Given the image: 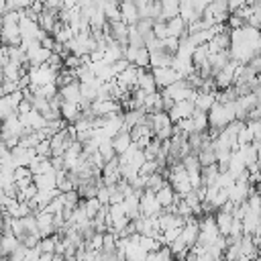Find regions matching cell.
<instances>
[{
    "label": "cell",
    "mask_w": 261,
    "mask_h": 261,
    "mask_svg": "<svg viewBox=\"0 0 261 261\" xmlns=\"http://www.w3.org/2000/svg\"><path fill=\"white\" fill-rule=\"evenodd\" d=\"M206 118H208V128L222 130L228 122L234 120V102H226V104H218L216 102L206 112Z\"/></svg>",
    "instance_id": "6da1fadb"
},
{
    "label": "cell",
    "mask_w": 261,
    "mask_h": 261,
    "mask_svg": "<svg viewBox=\"0 0 261 261\" xmlns=\"http://www.w3.org/2000/svg\"><path fill=\"white\" fill-rule=\"evenodd\" d=\"M161 96H163V98H169L173 104H175V102H184V100L194 102L196 92L188 86L186 80H177L175 84H171V86H167L165 90H161Z\"/></svg>",
    "instance_id": "7a4b0ae2"
},
{
    "label": "cell",
    "mask_w": 261,
    "mask_h": 261,
    "mask_svg": "<svg viewBox=\"0 0 261 261\" xmlns=\"http://www.w3.org/2000/svg\"><path fill=\"white\" fill-rule=\"evenodd\" d=\"M29 75V86H47V84H55L57 82V73L53 69H49L47 65H39V67H29L27 69Z\"/></svg>",
    "instance_id": "3957f363"
},
{
    "label": "cell",
    "mask_w": 261,
    "mask_h": 261,
    "mask_svg": "<svg viewBox=\"0 0 261 261\" xmlns=\"http://www.w3.org/2000/svg\"><path fill=\"white\" fill-rule=\"evenodd\" d=\"M139 212H141V216H155V218L163 212V208L155 200V192L143 190V194L139 196Z\"/></svg>",
    "instance_id": "277c9868"
},
{
    "label": "cell",
    "mask_w": 261,
    "mask_h": 261,
    "mask_svg": "<svg viewBox=\"0 0 261 261\" xmlns=\"http://www.w3.org/2000/svg\"><path fill=\"white\" fill-rule=\"evenodd\" d=\"M149 71H151V75H153V82H155L157 92L165 90L167 86H171V84H175V82L179 80V75H177L171 67H157V69H149Z\"/></svg>",
    "instance_id": "5b68a950"
},
{
    "label": "cell",
    "mask_w": 261,
    "mask_h": 261,
    "mask_svg": "<svg viewBox=\"0 0 261 261\" xmlns=\"http://www.w3.org/2000/svg\"><path fill=\"white\" fill-rule=\"evenodd\" d=\"M137 77H139V67L128 65L122 73H118V75L114 77V84H116L118 88H122L124 92H130V90H135V86H137Z\"/></svg>",
    "instance_id": "8992f818"
},
{
    "label": "cell",
    "mask_w": 261,
    "mask_h": 261,
    "mask_svg": "<svg viewBox=\"0 0 261 261\" xmlns=\"http://www.w3.org/2000/svg\"><path fill=\"white\" fill-rule=\"evenodd\" d=\"M90 110H92V114L98 116V118H104V116L114 114V112H122V110H120V104L114 102V100H94V102L90 104Z\"/></svg>",
    "instance_id": "52a82bcc"
},
{
    "label": "cell",
    "mask_w": 261,
    "mask_h": 261,
    "mask_svg": "<svg viewBox=\"0 0 261 261\" xmlns=\"http://www.w3.org/2000/svg\"><path fill=\"white\" fill-rule=\"evenodd\" d=\"M194 110H196V108H194V102L184 100V102H175V104L171 106V110L167 112V116H169L171 124H175V122H179V120H184V118H190Z\"/></svg>",
    "instance_id": "ba28073f"
},
{
    "label": "cell",
    "mask_w": 261,
    "mask_h": 261,
    "mask_svg": "<svg viewBox=\"0 0 261 261\" xmlns=\"http://www.w3.org/2000/svg\"><path fill=\"white\" fill-rule=\"evenodd\" d=\"M0 45L2 47H18L20 45L18 24H2L0 27Z\"/></svg>",
    "instance_id": "9c48e42d"
},
{
    "label": "cell",
    "mask_w": 261,
    "mask_h": 261,
    "mask_svg": "<svg viewBox=\"0 0 261 261\" xmlns=\"http://www.w3.org/2000/svg\"><path fill=\"white\" fill-rule=\"evenodd\" d=\"M18 122L22 124L24 130H41L43 126H47V120L35 110H31L27 114H18Z\"/></svg>",
    "instance_id": "30bf717a"
},
{
    "label": "cell",
    "mask_w": 261,
    "mask_h": 261,
    "mask_svg": "<svg viewBox=\"0 0 261 261\" xmlns=\"http://www.w3.org/2000/svg\"><path fill=\"white\" fill-rule=\"evenodd\" d=\"M118 10H120V22H124L126 27H135L137 24L139 14H137V6H135L133 0L118 2Z\"/></svg>",
    "instance_id": "8fae6325"
},
{
    "label": "cell",
    "mask_w": 261,
    "mask_h": 261,
    "mask_svg": "<svg viewBox=\"0 0 261 261\" xmlns=\"http://www.w3.org/2000/svg\"><path fill=\"white\" fill-rule=\"evenodd\" d=\"M10 157H12V161H14L16 167H29L31 161L37 155H35V149H24V147H18L16 145L14 149H10Z\"/></svg>",
    "instance_id": "7c38bea8"
},
{
    "label": "cell",
    "mask_w": 261,
    "mask_h": 261,
    "mask_svg": "<svg viewBox=\"0 0 261 261\" xmlns=\"http://www.w3.org/2000/svg\"><path fill=\"white\" fill-rule=\"evenodd\" d=\"M179 14V2L177 0H161L159 2V18L157 22H167Z\"/></svg>",
    "instance_id": "4fadbf2b"
},
{
    "label": "cell",
    "mask_w": 261,
    "mask_h": 261,
    "mask_svg": "<svg viewBox=\"0 0 261 261\" xmlns=\"http://www.w3.org/2000/svg\"><path fill=\"white\" fill-rule=\"evenodd\" d=\"M57 22H59V20H57V12H53V10H45V8H43V12L37 16L39 29H41L43 33H47V35L53 33V29H55Z\"/></svg>",
    "instance_id": "5bb4252c"
},
{
    "label": "cell",
    "mask_w": 261,
    "mask_h": 261,
    "mask_svg": "<svg viewBox=\"0 0 261 261\" xmlns=\"http://www.w3.org/2000/svg\"><path fill=\"white\" fill-rule=\"evenodd\" d=\"M57 94L61 96L63 102H71V104H80L82 102V96H80V84L77 82H71L67 86H61L57 90Z\"/></svg>",
    "instance_id": "9a60e30c"
},
{
    "label": "cell",
    "mask_w": 261,
    "mask_h": 261,
    "mask_svg": "<svg viewBox=\"0 0 261 261\" xmlns=\"http://www.w3.org/2000/svg\"><path fill=\"white\" fill-rule=\"evenodd\" d=\"M216 104V92H196L194 108L200 112H208Z\"/></svg>",
    "instance_id": "2e32d148"
},
{
    "label": "cell",
    "mask_w": 261,
    "mask_h": 261,
    "mask_svg": "<svg viewBox=\"0 0 261 261\" xmlns=\"http://www.w3.org/2000/svg\"><path fill=\"white\" fill-rule=\"evenodd\" d=\"M59 116H61V120H63L65 124H73V122L82 116V110H80L77 104L61 102V106H59Z\"/></svg>",
    "instance_id": "e0dca14e"
},
{
    "label": "cell",
    "mask_w": 261,
    "mask_h": 261,
    "mask_svg": "<svg viewBox=\"0 0 261 261\" xmlns=\"http://www.w3.org/2000/svg\"><path fill=\"white\" fill-rule=\"evenodd\" d=\"M98 4H100V10L104 12V18H106V22H108V24H112V22H118V20H120L118 2H114V0H108V2L100 0Z\"/></svg>",
    "instance_id": "ac0fdd59"
},
{
    "label": "cell",
    "mask_w": 261,
    "mask_h": 261,
    "mask_svg": "<svg viewBox=\"0 0 261 261\" xmlns=\"http://www.w3.org/2000/svg\"><path fill=\"white\" fill-rule=\"evenodd\" d=\"M135 88L141 90V92H145V94L157 92L155 82H153V75H151L149 69H139V77H137V86H135Z\"/></svg>",
    "instance_id": "d6986e66"
},
{
    "label": "cell",
    "mask_w": 261,
    "mask_h": 261,
    "mask_svg": "<svg viewBox=\"0 0 261 261\" xmlns=\"http://www.w3.org/2000/svg\"><path fill=\"white\" fill-rule=\"evenodd\" d=\"M33 184L39 192H47V190H57V177H55V171H49L45 175H35L33 177Z\"/></svg>",
    "instance_id": "ffe728a7"
},
{
    "label": "cell",
    "mask_w": 261,
    "mask_h": 261,
    "mask_svg": "<svg viewBox=\"0 0 261 261\" xmlns=\"http://www.w3.org/2000/svg\"><path fill=\"white\" fill-rule=\"evenodd\" d=\"M18 247H20V241H18L12 232L2 234V239H0V257H8V255H12Z\"/></svg>",
    "instance_id": "44dd1931"
},
{
    "label": "cell",
    "mask_w": 261,
    "mask_h": 261,
    "mask_svg": "<svg viewBox=\"0 0 261 261\" xmlns=\"http://www.w3.org/2000/svg\"><path fill=\"white\" fill-rule=\"evenodd\" d=\"M165 27H167V35H169V37H173V39H181V37H186V35H188V24H186L179 16H175V18L167 20V22H165Z\"/></svg>",
    "instance_id": "7402d4cb"
},
{
    "label": "cell",
    "mask_w": 261,
    "mask_h": 261,
    "mask_svg": "<svg viewBox=\"0 0 261 261\" xmlns=\"http://www.w3.org/2000/svg\"><path fill=\"white\" fill-rule=\"evenodd\" d=\"M173 55L165 53V51H155L149 53V69H157V67H171Z\"/></svg>",
    "instance_id": "603a6c76"
},
{
    "label": "cell",
    "mask_w": 261,
    "mask_h": 261,
    "mask_svg": "<svg viewBox=\"0 0 261 261\" xmlns=\"http://www.w3.org/2000/svg\"><path fill=\"white\" fill-rule=\"evenodd\" d=\"M24 73H27L24 67L16 65V63H10V61L2 67V80H4V82H14V84H18V80H20Z\"/></svg>",
    "instance_id": "cb8c5ba5"
},
{
    "label": "cell",
    "mask_w": 261,
    "mask_h": 261,
    "mask_svg": "<svg viewBox=\"0 0 261 261\" xmlns=\"http://www.w3.org/2000/svg\"><path fill=\"white\" fill-rule=\"evenodd\" d=\"M130 145H133V141H130V135L126 130H122L116 137H112V149H114V155L116 157H120L122 153H126Z\"/></svg>",
    "instance_id": "d4e9b609"
},
{
    "label": "cell",
    "mask_w": 261,
    "mask_h": 261,
    "mask_svg": "<svg viewBox=\"0 0 261 261\" xmlns=\"http://www.w3.org/2000/svg\"><path fill=\"white\" fill-rule=\"evenodd\" d=\"M173 196H175V192L171 190V186L169 184H165L161 190H157L155 192V200H157V204L165 210V208H169L171 204H173Z\"/></svg>",
    "instance_id": "484cf974"
},
{
    "label": "cell",
    "mask_w": 261,
    "mask_h": 261,
    "mask_svg": "<svg viewBox=\"0 0 261 261\" xmlns=\"http://www.w3.org/2000/svg\"><path fill=\"white\" fill-rule=\"evenodd\" d=\"M196 159L200 163V167H208V165H216V159H214V149L210 143H206L198 153H196Z\"/></svg>",
    "instance_id": "4316f807"
},
{
    "label": "cell",
    "mask_w": 261,
    "mask_h": 261,
    "mask_svg": "<svg viewBox=\"0 0 261 261\" xmlns=\"http://www.w3.org/2000/svg\"><path fill=\"white\" fill-rule=\"evenodd\" d=\"M49 171H53L51 169V163H49V159H43V157H35L33 161H31V165H29V173L35 177V175H45V173H49Z\"/></svg>",
    "instance_id": "83f0119b"
},
{
    "label": "cell",
    "mask_w": 261,
    "mask_h": 261,
    "mask_svg": "<svg viewBox=\"0 0 261 261\" xmlns=\"http://www.w3.org/2000/svg\"><path fill=\"white\" fill-rule=\"evenodd\" d=\"M165 184H167V179H165V175H163L161 171L151 173V175H147V177H145V190H151V192L161 190Z\"/></svg>",
    "instance_id": "f1b7e54d"
},
{
    "label": "cell",
    "mask_w": 261,
    "mask_h": 261,
    "mask_svg": "<svg viewBox=\"0 0 261 261\" xmlns=\"http://www.w3.org/2000/svg\"><path fill=\"white\" fill-rule=\"evenodd\" d=\"M192 126H194V133H206L208 130V118H206V112H200V110H194L192 116Z\"/></svg>",
    "instance_id": "f546056e"
},
{
    "label": "cell",
    "mask_w": 261,
    "mask_h": 261,
    "mask_svg": "<svg viewBox=\"0 0 261 261\" xmlns=\"http://www.w3.org/2000/svg\"><path fill=\"white\" fill-rule=\"evenodd\" d=\"M100 202L96 200V198H88V200H82V208H84V212H86V216L92 220L94 216H96V212L100 210Z\"/></svg>",
    "instance_id": "4dcf8cb0"
},
{
    "label": "cell",
    "mask_w": 261,
    "mask_h": 261,
    "mask_svg": "<svg viewBox=\"0 0 261 261\" xmlns=\"http://www.w3.org/2000/svg\"><path fill=\"white\" fill-rule=\"evenodd\" d=\"M98 155L104 159V163H106V161H110L112 157H116V155H114V149H112V139L102 141V143L98 145Z\"/></svg>",
    "instance_id": "1f68e13d"
},
{
    "label": "cell",
    "mask_w": 261,
    "mask_h": 261,
    "mask_svg": "<svg viewBox=\"0 0 261 261\" xmlns=\"http://www.w3.org/2000/svg\"><path fill=\"white\" fill-rule=\"evenodd\" d=\"M133 65H135V67H139V69H149V51H147L145 47H139V51H137V57H135Z\"/></svg>",
    "instance_id": "d6a6232c"
},
{
    "label": "cell",
    "mask_w": 261,
    "mask_h": 261,
    "mask_svg": "<svg viewBox=\"0 0 261 261\" xmlns=\"http://www.w3.org/2000/svg\"><path fill=\"white\" fill-rule=\"evenodd\" d=\"M57 234H53V237H45V239H41L39 241V245H37V249H39V253H53L55 251V243H57Z\"/></svg>",
    "instance_id": "836d02e7"
},
{
    "label": "cell",
    "mask_w": 261,
    "mask_h": 261,
    "mask_svg": "<svg viewBox=\"0 0 261 261\" xmlns=\"http://www.w3.org/2000/svg\"><path fill=\"white\" fill-rule=\"evenodd\" d=\"M35 155L37 157H43V159H51V147H49V139H43L37 143L35 147Z\"/></svg>",
    "instance_id": "e575fe53"
},
{
    "label": "cell",
    "mask_w": 261,
    "mask_h": 261,
    "mask_svg": "<svg viewBox=\"0 0 261 261\" xmlns=\"http://www.w3.org/2000/svg\"><path fill=\"white\" fill-rule=\"evenodd\" d=\"M255 141V137H253V133L243 124V128L237 133V145H251Z\"/></svg>",
    "instance_id": "d590c367"
},
{
    "label": "cell",
    "mask_w": 261,
    "mask_h": 261,
    "mask_svg": "<svg viewBox=\"0 0 261 261\" xmlns=\"http://www.w3.org/2000/svg\"><path fill=\"white\" fill-rule=\"evenodd\" d=\"M102 206H108V188H104V186H100V188H96V196H94Z\"/></svg>",
    "instance_id": "8d00e7d4"
},
{
    "label": "cell",
    "mask_w": 261,
    "mask_h": 261,
    "mask_svg": "<svg viewBox=\"0 0 261 261\" xmlns=\"http://www.w3.org/2000/svg\"><path fill=\"white\" fill-rule=\"evenodd\" d=\"M128 65H130L128 61H124V59H118V61H114V63L110 65V69H112V73H114V77H116V75H118V73H122V71H124Z\"/></svg>",
    "instance_id": "74e56055"
},
{
    "label": "cell",
    "mask_w": 261,
    "mask_h": 261,
    "mask_svg": "<svg viewBox=\"0 0 261 261\" xmlns=\"http://www.w3.org/2000/svg\"><path fill=\"white\" fill-rule=\"evenodd\" d=\"M29 175H31V173H29V167H16L14 173H12V181H18V179L29 177Z\"/></svg>",
    "instance_id": "f35d334b"
},
{
    "label": "cell",
    "mask_w": 261,
    "mask_h": 261,
    "mask_svg": "<svg viewBox=\"0 0 261 261\" xmlns=\"http://www.w3.org/2000/svg\"><path fill=\"white\" fill-rule=\"evenodd\" d=\"M31 110H33V106H31V102L24 100V98H22L20 104L16 106V112H18V114H27V112H31Z\"/></svg>",
    "instance_id": "ab89813d"
},
{
    "label": "cell",
    "mask_w": 261,
    "mask_h": 261,
    "mask_svg": "<svg viewBox=\"0 0 261 261\" xmlns=\"http://www.w3.org/2000/svg\"><path fill=\"white\" fill-rule=\"evenodd\" d=\"M4 12H6V2L0 0V14H4Z\"/></svg>",
    "instance_id": "60d3db41"
}]
</instances>
